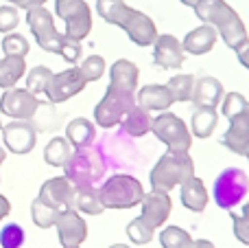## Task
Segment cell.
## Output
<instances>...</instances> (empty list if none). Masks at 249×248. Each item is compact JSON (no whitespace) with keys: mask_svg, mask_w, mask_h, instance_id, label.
Wrapping results in <instances>:
<instances>
[{"mask_svg":"<svg viewBox=\"0 0 249 248\" xmlns=\"http://www.w3.org/2000/svg\"><path fill=\"white\" fill-rule=\"evenodd\" d=\"M96 13L109 24L121 26L136 46H153L160 35L155 22L146 13L124 4V0H96Z\"/></svg>","mask_w":249,"mask_h":248,"instance_id":"1","label":"cell"},{"mask_svg":"<svg viewBox=\"0 0 249 248\" xmlns=\"http://www.w3.org/2000/svg\"><path fill=\"white\" fill-rule=\"evenodd\" d=\"M193 9L203 24L214 26L228 48L238 51L249 42L245 22L225 0H199Z\"/></svg>","mask_w":249,"mask_h":248,"instance_id":"2","label":"cell"},{"mask_svg":"<svg viewBox=\"0 0 249 248\" xmlns=\"http://www.w3.org/2000/svg\"><path fill=\"white\" fill-rule=\"evenodd\" d=\"M107 171V156L101 145H86L72 152L64 165V176L74 187H96Z\"/></svg>","mask_w":249,"mask_h":248,"instance_id":"3","label":"cell"},{"mask_svg":"<svg viewBox=\"0 0 249 248\" xmlns=\"http://www.w3.org/2000/svg\"><path fill=\"white\" fill-rule=\"evenodd\" d=\"M195 176V163L188 152H175V149H166L158 163L153 165L149 174L151 189H160V191H171L175 187H181L186 180Z\"/></svg>","mask_w":249,"mask_h":248,"instance_id":"4","label":"cell"},{"mask_svg":"<svg viewBox=\"0 0 249 248\" xmlns=\"http://www.w3.org/2000/svg\"><path fill=\"white\" fill-rule=\"evenodd\" d=\"M105 209H133L144 198V187L129 174H114L99 187Z\"/></svg>","mask_w":249,"mask_h":248,"instance_id":"5","label":"cell"},{"mask_svg":"<svg viewBox=\"0 0 249 248\" xmlns=\"http://www.w3.org/2000/svg\"><path fill=\"white\" fill-rule=\"evenodd\" d=\"M249 193V178L241 167H228L223 169L214 180L212 187V198H214L216 207L225 211H232L238 207Z\"/></svg>","mask_w":249,"mask_h":248,"instance_id":"6","label":"cell"},{"mask_svg":"<svg viewBox=\"0 0 249 248\" xmlns=\"http://www.w3.org/2000/svg\"><path fill=\"white\" fill-rule=\"evenodd\" d=\"M136 105V95L133 92L118 90L114 86H107L103 99L94 108V123L103 130H109L114 125H121L124 114Z\"/></svg>","mask_w":249,"mask_h":248,"instance_id":"7","label":"cell"},{"mask_svg":"<svg viewBox=\"0 0 249 248\" xmlns=\"http://www.w3.org/2000/svg\"><path fill=\"white\" fill-rule=\"evenodd\" d=\"M151 132L155 134V139L162 141L168 149H175V152H188L193 145V134H190V127L186 125V121L168 110L160 112L153 119Z\"/></svg>","mask_w":249,"mask_h":248,"instance_id":"8","label":"cell"},{"mask_svg":"<svg viewBox=\"0 0 249 248\" xmlns=\"http://www.w3.org/2000/svg\"><path fill=\"white\" fill-rule=\"evenodd\" d=\"M55 13L66 24V38L86 40L92 31V9L86 0H55Z\"/></svg>","mask_w":249,"mask_h":248,"instance_id":"9","label":"cell"},{"mask_svg":"<svg viewBox=\"0 0 249 248\" xmlns=\"http://www.w3.org/2000/svg\"><path fill=\"white\" fill-rule=\"evenodd\" d=\"M26 24L33 31V38L37 42V46L46 53H57L59 55L61 42H64V35L57 31L55 20H53L51 11L44 7H31L26 9Z\"/></svg>","mask_w":249,"mask_h":248,"instance_id":"10","label":"cell"},{"mask_svg":"<svg viewBox=\"0 0 249 248\" xmlns=\"http://www.w3.org/2000/svg\"><path fill=\"white\" fill-rule=\"evenodd\" d=\"M42 108V101L26 88H7L0 97V112L11 117L13 121H29Z\"/></svg>","mask_w":249,"mask_h":248,"instance_id":"11","label":"cell"},{"mask_svg":"<svg viewBox=\"0 0 249 248\" xmlns=\"http://www.w3.org/2000/svg\"><path fill=\"white\" fill-rule=\"evenodd\" d=\"M86 77L81 75V70L77 68H66L61 70V73H53V79L51 83H48L46 92L44 95L48 97V101L51 103H64V101L72 99L74 95H79V92L86 88Z\"/></svg>","mask_w":249,"mask_h":248,"instance_id":"12","label":"cell"},{"mask_svg":"<svg viewBox=\"0 0 249 248\" xmlns=\"http://www.w3.org/2000/svg\"><path fill=\"white\" fill-rule=\"evenodd\" d=\"M59 244L64 248H79L88 237V224L77 209H66L55 222Z\"/></svg>","mask_w":249,"mask_h":248,"instance_id":"13","label":"cell"},{"mask_svg":"<svg viewBox=\"0 0 249 248\" xmlns=\"http://www.w3.org/2000/svg\"><path fill=\"white\" fill-rule=\"evenodd\" d=\"M184 57H186V51H184V44L171 33H160L153 42V62L155 66L164 70H175V68H181L184 64Z\"/></svg>","mask_w":249,"mask_h":248,"instance_id":"14","label":"cell"},{"mask_svg":"<svg viewBox=\"0 0 249 248\" xmlns=\"http://www.w3.org/2000/svg\"><path fill=\"white\" fill-rule=\"evenodd\" d=\"M140 209H142L140 215L155 228V231H158V228H162L164 222L171 218L173 200H171V196H168V191L151 189V191L144 193V198H142Z\"/></svg>","mask_w":249,"mask_h":248,"instance_id":"15","label":"cell"},{"mask_svg":"<svg viewBox=\"0 0 249 248\" xmlns=\"http://www.w3.org/2000/svg\"><path fill=\"white\" fill-rule=\"evenodd\" d=\"M74 191H77V187L66 176H57V178H51L42 185L37 198L46 205L55 207V209L66 211L74 209Z\"/></svg>","mask_w":249,"mask_h":248,"instance_id":"16","label":"cell"},{"mask_svg":"<svg viewBox=\"0 0 249 248\" xmlns=\"http://www.w3.org/2000/svg\"><path fill=\"white\" fill-rule=\"evenodd\" d=\"M4 147L13 154H29L37 143V132L29 121H11L2 127Z\"/></svg>","mask_w":249,"mask_h":248,"instance_id":"17","label":"cell"},{"mask_svg":"<svg viewBox=\"0 0 249 248\" xmlns=\"http://www.w3.org/2000/svg\"><path fill=\"white\" fill-rule=\"evenodd\" d=\"M221 143H223V147H228L230 152L238 154V156H247L249 154V112L247 110L230 119V127L221 136Z\"/></svg>","mask_w":249,"mask_h":248,"instance_id":"18","label":"cell"},{"mask_svg":"<svg viewBox=\"0 0 249 248\" xmlns=\"http://www.w3.org/2000/svg\"><path fill=\"white\" fill-rule=\"evenodd\" d=\"M136 103L140 108L149 110V112H166L175 99H173L168 86H162V83H149V86H142L136 95Z\"/></svg>","mask_w":249,"mask_h":248,"instance_id":"19","label":"cell"},{"mask_svg":"<svg viewBox=\"0 0 249 248\" xmlns=\"http://www.w3.org/2000/svg\"><path fill=\"white\" fill-rule=\"evenodd\" d=\"M223 83L216 77H199L195 82V92H193V103L197 108H216V105L223 101Z\"/></svg>","mask_w":249,"mask_h":248,"instance_id":"20","label":"cell"},{"mask_svg":"<svg viewBox=\"0 0 249 248\" xmlns=\"http://www.w3.org/2000/svg\"><path fill=\"white\" fill-rule=\"evenodd\" d=\"M179 200H181V207H184V209L193 211V213H203L208 207V200H210L203 180L197 178V176L186 180V183L179 187Z\"/></svg>","mask_w":249,"mask_h":248,"instance_id":"21","label":"cell"},{"mask_svg":"<svg viewBox=\"0 0 249 248\" xmlns=\"http://www.w3.org/2000/svg\"><path fill=\"white\" fill-rule=\"evenodd\" d=\"M138 77H140V70L129 60H116L112 64V68H109V86L118 88V90L133 92L136 95Z\"/></svg>","mask_w":249,"mask_h":248,"instance_id":"22","label":"cell"},{"mask_svg":"<svg viewBox=\"0 0 249 248\" xmlns=\"http://www.w3.org/2000/svg\"><path fill=\"white\" fill-rule=\"evenodd\" d=\"M216 29L210 24H201L197 29H193L190 33H186L184 38V51L190 53V55H206L214 48L216 44Z\"/></svg>","mask_w":249,"mask_h":248,"instance_id":"23","label":"cell"},{"mask_svg":"<svg viewBox=\"0 0 249 248\" xmlns=\"http://www.w3.org/2000/svg\"><path fill=\"white\" fill-rule=\"evenodd\" d=\"M66 139L72 145V149L86 147V145H92L96 139V127L90 119L86 117H77L66 125Z\"/></svg>","mask_w":249,"mask_h":248,"instance_id":"24","label":"cell"},{"mask_svg":"<svg viewBox=\"0 0 249 248\" xmlns=\"http://www.w3.org/2000/svg\"><path fill=\"white\" fill-rule=\"evenodd\" d=\"M151 125H153V119H151L149 110L140 108V105H133L131 110H129L127 114H124V119L121 121V127L123 132L127 136H131V139H140V136L149 134L151 132Z\"/></svg>","mask_w":249,"mask_h":248,"instance_id":"25","label":"cell"},{"mask_svg":"<svg viewBox=\"0 0 249 248\" xmlns=\"http://www.w3.org/2000/svg\"><path fill=\"white\" fill-rule=\"evenodd\" d=\"M216 123H219L216 108H197L190 119V134L197 139H210L216 130Z\"/></svg>","mask_w":249,"mask_h":248,"instance_id":"26","label":"cell"},{"mask_svg":"<svg viewBox=\"0 0 249 248\" xmlns=\"http://www.w3.org/2000/svg\"><path fill=\"white\" fill-rule=\"evenodd\" d=\"M74 209L86 215H101L105 211L101 193L96 187H77L74 191Z\"/></svg>","mask_w":249,"mask_h":248,"instance_id":"27","label":"cell"},{"mask_svg":"<svg viewBox=\"0 0 249 248\" xmlns=\"http://www.w3.org/2000/svg\"><path fill=\"white\" fill-rule=\"evenodd\" d=\"M26 73V64L24 57H13V55H4L0 60V88H13Z\"/></svg>","mask_w":249,"mask_h":248,"instance_id":"28","label":"cell"},{"mask_svg":"<svg viewBox=\"0 0 249 248\" xmlns=\"http://www.w3.org/2000/svg\"><path fill=\"white\" fill-rule=\"evenodd\" d=\"M70 156H72V145L68 143L66 136H55L44 147V161L51 167H64Z\"/></svg>","mask_w":249,"mask_h":248,"instance_id":"29","label":"cell"},{"mask_svg":"<svg viewBox=\"0 0 249 248\" xmlns=\"http://www.w3.org/2000/svg\"><path fill=\"white\" fill-rule=\"evenodd\" d=\"M195 75H175V77L168 79V90H171L175 103H186V101H193V92H195Z\"/></svg>","mask_w":249,"mask_h":248,"instance_id":"30","label":"cell"},{"mask_svg":"<svg viewBox=\"0 0 249 248\" xmlns=\"http://www.w3.org/2000/svg\"><path fill=\"white\" fill-rule=\"evenodd\" d=\"M158 237H160L162 248H190L193 246L190 233L181 227H162Z\"/></svg>","mask_w":249,"mask_h":248,"instance_id":"31","label":"cell"},{"mask_svg":"<svg viewBox=\"0 0 249 248\" xmlns=\"http://www.w3.org/2000/svg\"><path fill=\"white\" fill-rule=\"evenodd\" d=\"M127 235L136 246H146L149 242H153L155 228L140 215V218H133L131 222L127 224Z\"/></svg>","mask_w":249,"mask_h":248,"instance_id":"32","label":"cell"},{"mask_svg":"<svg viewBox=\"0 0 249 248\" xmlns=\"http://www.w3.org/2000/svg\"><path fill=\"white\" fill-rule=\"evenodd\" d=\"M61 211L55 209V207L46 205V202H42L37 198V200H33V207H31V218H33V222L37 224L39 228H51L55 227L57 218H59Z\"/></svg>","mask_w":249,"mask_h":248,"instance_id":"33","label":"cell"},{"mask_svg":"<svg viewBox=\"0 0 249 248\" xmlns=\"http://www.w3.org/2000/svg\"><path fill=\"white\" fill-rule=\"evenodd\" d=\"M51 79H53L51 68H46V66H35V68H31L29 75H26V90H31L33 95H44L48 83H51Z\"/></svg>","mask_w":249,"mask_h":248,"instance_id":"34","label":"cell"},{"mask_svg":"<svg viewBox=\"0 0 249 248\" xmlns=\"http://www.w3.org/2000/svg\"><path fill=\"white\" fill-rule=\"evenodd\" d=\"M232 231H234V237L241 244L249 246V202L241 207L238 213L232 211Z\"/></svg>","mask_w":249,"mask_h":248,"instance_id":"35","label":"cell"},{"mask_svg":"<svg viewBox=\"0 0 249 248\" xmlns=\"http://www.w3.org/2000/svg\"><path fill=\"white\" fill-rule=\"evenodd\" d=\"M105 60L101 55H90V57H86V60L81 62V66H79V70H81V75L86 77V82L90 83V82H99L101 77H103V73H105Z\"/></svg>","mask_w":249,"mask_h":248,"instance_id":"36","label":"cell"},{"mask_svg":"<svg viewBox=\"0 0 249 248\" xmlns=\"http://www.w3.org/2000/svg\"><path fill=\"white\" fill-rule=\"evenodd\" d=\"M247 103L249 101L241 92H228V95H223V101H221V112H223V117L232 119V117H236V114L245 112Z\"/></svg>","mask_w":249,"mask_h":248,"instance_id":"37","label":"cell"},{"mask_svg":"<svg viewBox=\"0 0 249 248\" xmlns=\"http://www.w3.org/2000/svg\"><path fill=\"white\" fill-rule=\"evenodd\" d=\"M2 51H4V55L26 57V53H29V40L20 33H7L2 40Z\"/></svg>","mask_w":249,"mask_h":248,"instance_id":"38","label":"cell"},{"mask_svg":"<svg viewBox=\"0 0 249 248\" xmlns=\"http://www.w3.org/2000/svg\"><path fill=\"white\" fill-rule=\"evenodd\" d=\"M24 244V228L20 224H7L0 231V248H22Z\"/></svg>","mask_w":249,"mask_h":248,"instance_id":"39","label":"cell"},{"mask_svg":"<svg viewBox=\"0 0 249 248\" xmlns=\"http://www.w3.org/2000/svg\"><path fill=\"white\" fill-rule=\"evenodd\" d=\"M18 24H20L18 7H11V4L0 7V33H9V31H13Z\"/></svg>","mask_w":249,"mask_h":248,"instance_id":"40","label":"cell"},{"mask_svg":"<svg viewBox=\"0 0 249 248\" xmlns=\"http://www.w3.org/2000/svg\"><path fill=\"white\" fill-rule=\"evenodd\" d=\"M81 42H77V40H70L64 35V42H61V48H59V55L64 57L68 64H77L79 60H81Z\"/></svg>","mask_w":249,"mask_h":248,"instance_id":"41","label":"cell"},{"mask_svg":"<svg viewBox=\"0 0 249 248\" xmlns=\"http://www.w3.org/2000/svg\"><path fill=\"white\" fill-rule=\"evenodd\" d=\"M7 2L16 4L18 9H31V7H44L46 0H7Z\"/></svg>","mask_w":249,"mask_h":248,"instance_id":"42","label":"cell"},{"mask_svg":"<svg viewBox=\"0 0 249 248\" xmlns=\"http://www.w3.org/2000/svg\"><path fill=\"white\" fill-rule=\"evenodd\" d=\"M236 55H238V62H241V64H243V66H245V68L249 70V42H247L243 48H238V51H236Z\"/></svg>","mask_w":249,"mask_h":248,"instance_id":"43","label":"cell"},{"mask_svg":"<svg viewBox=\"0 0 249 248\" xmlns=\"http://www.w3.org/2000/svg\"><path fill=\"white\" fill-rule=\"evenodd\" d=\"M9 211H11V205H9V200L4 196H0V220L7 218Z\"/></svg>","mask_w":249,"mask_h":248,"instance_id":"44","label":"cell"},{"mask_svg":"<svg viewBox=\"0 0 249 248\" xmlns=\"http://www.w3.org/2000/svg\"><path fill=\"white\" fill-rule=\"evenodd\" d=\"M190 248H216V246L210 240H193V246Z\"/></svg>","mask_w":249,"mask_h":248,"instance_id":"45","label":"cell"},{"mask_svg":"<svg viewBox=\"0 0 249 248\" xmlns=\"http://www.w3.org/2000/svg\"><path fill=\"white\" fill-rule=\"evenodd\" d=\"M181 4H186V7H195V4L199 2V0H179Z\"/></svg>","mask_w":249,"mask_h":248,"instance_id":"46","label":"cell"},{"mask_svg":"<svg viewBox=\"0 0 249 248\" xmlns=\"http://www.w3.org/2000/svg\"><path fill=\"white\" fill-rule=\"evenodd\" d=\"M4 158H7V152H4V147H0V165L4 163Z\"/></svg>","mask_w":249,"mask_h":248,"instance_id":"47","label":"cell"},{"mask_svg":"<svg viewBox=\"0 0 249 248\" xmlns=\"http://www.w3.org/2000/svg\"><path fill=\"white\" fill-rule=\"evenodd\" d=\"M109 248H131V246H127V244H112Z\"/></svg>","mask_w":249,"mask_h":248,"instance_id":"48","label":"cell"},{"mask_svg":"<svg viewBox=\"0 0 249 248\" xmlns=\"http://www.w3.org/2000/svg\"><path fill=\"white\" fill-rule=\"evenodd\" d=\"M247 112H249V103H247Z\"/></svg>","mask_w":249,"mask_h":248,"instance_id":"49","label":"cell"},{"mask_svg":"<svg viewBox=\"0 0 249 248\" xmlns=\"http://www.w3.org/2000/svg\"><path fill=\"white\" fill-rule=\"evenodd\" d=\"M0 130H2V123H0Z\"/></svg>","mask_w":249,"mask_h":248,"instance_id":"50","label":"cell"},{"mask_svg":"<svg viewBox=\"0 0 249 248\" xmlns=\"http://www.w3.org/2000/svg\"><path fill=\"white\" fill-rule=\"evenodd\" d=\"M247 161H249V154H247Z\"/></svg>","mask_w":249,"mask_h":248,"instance_id":"51","label":"cell"}]
</instances>
